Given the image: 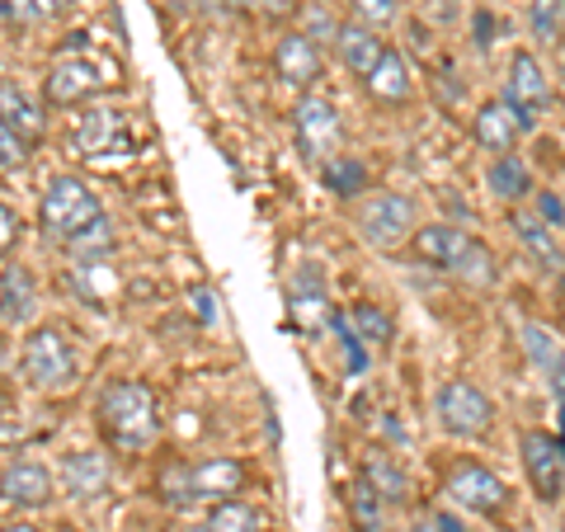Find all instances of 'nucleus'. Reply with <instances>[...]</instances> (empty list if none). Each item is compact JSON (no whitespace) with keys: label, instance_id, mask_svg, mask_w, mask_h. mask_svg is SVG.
I'll return each mask as SVG.
<instances>
[{"label":"nucleus","instance_id":"f3484780","mask_svg":"<svg viewBox=\"0 0 565 532\" xmlns=\"http://www.w3.org/2000/svg\"><path fill=\"white\" fill-rule=\"evenodd\" d=\"M334 52H340V62L353 71V76H373L377 62H382V39L367 24H340V39H334Z\"/></svg>","mask_w":565,"mask_h":532},{"label":"nucleus","instance_id":"ea45409f","mask_svg":"<svg viewBox=\"0 0 565 532\" xmlns=\"http://www.w3.org/2000/svg\"><path fill=\"white\" fill-rule=\"evenodd\" d=\"M434 523H438V532H467L462 523L452 519V513H434Z\"/></svg>","mask_w":565,"mask_h":532},{"label":"nucleus","instance_id":"c9c22d12","mask_svg":"<svg viewBox=\"0 0 565 532\" xmlns=\"http://www.w3.org/2000/svg\"><path fill=\"white\" fill-rule=\"evenodd\" d=\"M307 39H311V43H316V39H330V43H334V39H340V24H334L326 10H307Z\"/></svg>","mask_w":565,"mask_h":532},{"label":"nucleus","instance_id":"0eeeda50","mask_svg":"<svg viewBox=\"0 0 565 532\" xmlns=\"http://www.w3.org/2000/svg\"><path fill=\"white\" fill-rule=\"evenodd\" d=\"M170 486L180 490L174 500H232V494L245 486V471H241V462H232V457H207L199 467L166 476V490Z\"/></svg>","mask_w":565,"mask_h":532},{"label":"nucleus","instance_id":"2eb2a0df","mask_svg":"<svg viewBox=\"0 0 565 532\" xmlns=\"http://www.w3.org/2000/svg\"><path fill=\"white\" fill-rule=\"evenodd\" d=\"M274 66H278V76L288 85L307 91V85L321 76V47H316L307 33H282L278 47H274Z\"/></svg>","mask_w":565,"mask_h":532},{"label":"nucleus","instance_id":"aec40b11","mask_svg":"<svg viewBox=\"0 0 565 532\" xmlns=\"http://www.w3.org/2000/svg\"><path fill=\"white\" fill-rule=\"evenodd\" d=\"M39 311V288H33L29 269H10L6 283H0V321L6 326H20Z\"/></svg>","mask_w":565,"mask_h":532},{"label":"nucleus","instance_id":"e433bc0d","mask_svg":"<svg viewBox=\"0 0 565 532\" xmlns=\"http://www.w3.org/2000/svg\"><path fill=\"white\" fill-rule=\"evenodd\" d=\"M537 212H542V222H552V226L565 222V208H561L556 193H542V199H537Z\"/></svg>","mask_w":565,"mask_h":532},{"label":"nucleus","instance_id":"412c9836","mask_svg":"<svg viewBox=\"0 0 565 532\" xmlns=\"http://www.w3.org/2000/svg\"><path fill=\"white\" fill-rule=\"evenodd\" d=\"M514 232H519V241L533 251V259L542 264V269H556V274H565V251H561V241L552 236V226L546 222H537V217H514Z\"/></svg>","mask_w":565,"mask_h":532},{"label":"nucleus","instance_id":"58836bf2","mask_svg":"<svg viewBox=\"0 0 565 532\" xmlns=\"http://www.w3.org/2000/svg\"><path fill=\"white\" fill-rule=\"evenodd\" d=\"M429 10L438 14V20H452V14H457V0H429Z\"/></svg>","mask_w":565,"mask_h":532},{"label":"nucleus","instance_id":"37998d69","mask_svg":"<svg viewBox=\"0 0 565 532\" xmlns=\"http://www.w3.org/2000/svg\"><path fill=\"white\" fill-rule=\"evenodd\" d=\"M203 6H207V10H222V6H226V0H203Z\"/></svg>","mask_w":565,"mask_h":532},{"label":"nucleus","instance_id":"cd10ccee","mask_svg":"<svg viewBox=\"0 0 565 532\" xmlns=\"http://www.w3.org/2000/svg\"><path fill=\"white\" fill-rule=\"evenodd\" d=\"M533 33L542 43H561L565 39V0H537L533 6Z\"/></svg>","mask_w":565,"mask_h":532},{"label":"nucleus","instance_id":"c03bdc74","mask_svg":"<svg viewBox=\"0 0 565 532\" xmlns=\"http://www.w3.org/2000/svg\"><path fill=\"white\" fill-rule=\"evenodd\" d=\"M226 6H259V0H226Z\"/></svg>","mask_w":565,"mask_h":532},{"label":"nucleus","instance_id":"20e7f679","mask_svg":"<svg viewBox=\"0 0 565 532\" xmlns=\"http://www.w3.org/2000/svg\"><path fill=\"white\" fill-rule=\"evenodd\" d=\"M359 232L377 251H396L415 232V203L405 193H367L359 203Z\"/></svg>","mask_w":565,"mask_h":532},{"label":"nucleus","instance_id":"f704fd0d","mask_svg":"<svg viewBox=\"0 0 565 532\" xmlns=\"http://www.w3.org/2000/svg\"><path fill=\"white\" fill-rule=\"evenodd\" d=\"M189 301H193V316H199L203 326H217V316H222V311H217V292L193 288V292H189Z\"/></svg>","mask_w":565,"mask_h":532},{"label":"nucleus","instance_id":"b1692460","mask_svg":"<svg viewBox=\"0 0 565 532\" xmlns=\"http://www.w3.org/2000/svg\"><path fill=\"white\" fill-rule=\"evenodd\" d=\"M321 180L330 193H340V199H359L363 184H367V170H363L359 156H330L321 166Z\"/></svg>","mask_w":565,"mask_h":532},{"label":"nucleus","instance_id":"9d476101","mask_svg":"<svg viewBox=\"0 0 565 532\" xmlns=\"http://www.w3.org/2000/svg\"><path fill=\"white\" fill-rule=\"evenodd\" d=\"M519 453H523V471H527V481H533L537 490V500H561V486H565V443H556L552 434H542V429H527L523 443H519Z\"/></svg>","mask_w":565,"mask_h":532},{"label":"nucleus","instance_id":"72a5a7b5","mask_svg":"<svg viewBox=\"0 0 565 532\" xmlns=\"http://www.w3.org/2000/svg\"><path fill=\"white\" fill-rule=\"evenodd\" d=\"M6 6H10L14 20H52L66 0H6Z\"/></svg>","mask_w":565,"mask_h":532},{"label":"nucleus","instance_id":"423d86ee","mask_svg":"<svg viewBox=\"0 0 565 532\" xmlns=\"http://www.w3.org/2000/svg\"><path fill=\"white\" fill-rule=\"evenodd\" d=\"M504 104L514 109V118H519L523 132H533L537 118L546 114V104H552V81H546V71L537 66L533 52H514V62H509Z\"/></svg>","mask_w":565,"mask_h":532},{"label":"nucleus","instance_id":"c756f323","mask_svg":"<svg viewBox=\"0 0 565 532\" xmlns=\"http://www.w3.org/2000/svg\"><path fill=\"white\" fill-rule=\"evenodd\" d=\"M523 340H527V353H533L537 368L552 372V368L561 363V349H556V334H552V330H542L537 321H527V326H523Z\"/></svg>","mask_w":565,"mask_h":532},{"label":"nucleus","instance_id":"4c0bfd02","mask_svg":"<svg viewBox=\"0 0 565 532\" xmlns=\"http://www.w3.org/2000/svg\"><path fill=\"white\" fill-rule=\"evenodd\" d=\"M552 392H556V401H561V411H565V353H561V363L552 368Z\"/></svg>","mask_w":565,"mask_h":532},{"label":"nucleus","instance_id":"79ce46f5","mask_svg":"<svg viewBox=\"0 0 565 532\" xmlns=\"http://www.w3.org/2000/svg\"><path fill=\"white\" fill-rule=\"evenodd\" d=\"M405 532H438V523H415V528H405Z\"/></svg>","mask_w":565,"mask_h":532},{"label":"nucleus","instance_id":"bb28decb","mask_svg":"<svg viewBox=\"0 0 565 532\" xmlns=\"http://www.w3.org/2000/svg\"><path fill=\"white\" fill-rule=\"evenodd\" d=\"M212 532H259V513L245 500H217V509L207 513Z\"/></svg>","mask_w":565,"mask_h":532},{"label":"nucleus","instance_id":"f257e3e1","mask_svg":"<svg viewBox=\"0 0 565 532\" xmlns=\"http://www.w3.org/2000/svg\"><path fill=\"white\" fill-rule=\"evenodd\" d=\"M415 251H419V259L457 274L462 283H476V288H490V283L500 278L494 255L486 251V245L476 236H467V232H457V226H448V222H434V226H424V232H415Z\"/></svg>","mask_w":565,"mask_h":532},{"label":"nucleus","instance_id":"9b49d317","mask_svg":"<svg viewBox=\"0 0 565 532\" xmlns=\"http://www.w3.org/2000/svg\"><path fill=\"white\" fill-rule=\"evenodd\" d=\"M448 494L462 509H471V513H500L504 500H509V490H504L500 476H494L490 467H481V462H471V457L448 471Z\"/></svg>","mask_w":565,"mask_h":532},{"label":"nucleus","instance_id":"4468645a","mask_svg":"<svg viewBox=\"0 0 565 532\" xmlns=\"http://www.w3.org/2000/svg\"><path fill=\"white\" fill-rule=\"evenodd\" d=\"M99 91V66L90 57H62L47 71V99L66 109V104H81Z\"/></svg>","mask_w":565,"mask_h":532},{"label":"nucleus","instance_id":"a18cd8bd","mask_svg":"<svg viewBox=\"0 0 565 532\" xmlns=\"http://www.w3.org/2000/svg\"><path fill=\"white\" fill-rule=\"evenodd\" d=\"M184 532H212V528H207V523H203V528H184Z\"/></svg>","mask_w":565,"mask_h":532},{"label":"nucleus","instance_id":"6e6552de","mask_svg":"<svg viewBox=\"0 0 565 532\" xmlns=\"http://www.w3.org/2000/svg\"><path fill=\"white\" fill-rule=\"evenodd\" d=\"M438 419H444L448 434L476 438V434L490 429L494 405L476 382H444V392H438Z\"/></svg>","mask_w":565,"mask_h":532},{"label":"nucleus","instance_id":"49530a36","mask_svg":"<svg viewBox=\"0 0 565 532\" xmlns=\"http://www.w3.org/2000/svg\"><path fill=\"white\" fill-rule=\"evenodd\" d=\"M561 91H565V62H561Z\"/></svg>","mask_w":565,"mask_h":532},{"label":"nucleus","instance_id":"a19ab883","mask_svg":"<svg viewBox=\"0 0 565 532\" xmlns=\"http://www.w3.org/2000/svg\"><path fill=\"white\" fill-rule=\"evenodd\" d=\"M0 532H43V528H33V523H6Z\"/></svg>","mask_w":565,"mask_h":532},{"label":"nucleus","instance_id":"5701e85b","mask_svg":"<svg viewBox=\"0 0 565 532\" xmlns=\"http://www.w3.org/2000/svg\"><path fill=\"white\" fill-rule=\"evenodd\" d=\"M363 481L382 494V504H401L405 494H411V481H405V471L396 467V457H386V453H367Z\"/></svg>","mask_w":565,"mask_h":532},{"label":"nucleus","instance_id":"7ed1b4c3","mask_svg":"<svg viewBox=\"0 0 565 532\" xmlns=\"http://www.w3.org/2000/svg\"><path fill=\"white\" fill-rule=\"evenodd\" d=\"M99 419L118 448H147L156 438V405L141 382H114L99 396Z\"/></svg>","mask_w":565,"mask_h":532},{"label":"nucleus","instance_id":"7c9ffc66","mask_svg":"<svg viewBox=\"0 0 565 532\" xmlns=\"http://www.w3.org/2000/svg\"><path fill=\"white\" fill-rule=\"evenodd\" d=\"M353 523H359L363 532H382V494L367 481L353 490Z\"/></svg>","mask_w":565,"mask_h":532},{"label":"nucleus","instance_id":"1a4fd4ad","mask_svg":"<svg viewBox=\"0 0 565 532\" xmlns=\"http://www.w3.org/2000/svg\"><path fill=\"white\" fill-rule=\"evenodd\" d=\"M292 128H297V147H302L307 161H330L334 147H340V114H334V104L321 99V95H307L297 104L292 114Z\"/></svg>","mask_w":565,"mask_h":532},{"label":"nucleus","instance_id":"a878e982","mask_svg":"<svg viewBox=\"0 0 565 532\" xmlns=\"http://www.w3.org/2000/svg\"><path fill=\"white\" fill-rule=\"evenodd\" d=\"M490 189L500 193L504 203H519V199H527V189H533V180H527V166L519 161L514 151L500 156V161L490 166Z\"/></svg>","mask_w":565,"mask_h":532},{"label":"nucleus","instance_id":"f03ea898","mask_svg":"<svg viewBox=\"0 0 565 532\" xmlns=\"http://www.w3.org/2000/svg\"><path fill=\"white\" fill-rule=\"evenodd\" d=\"M39 222L47 236L57 241H81L85 232H95L104 222V208L95 199V189L76 180V174H57L47 189H43V203H39Z\"/></svg>","mask_w":565,"mask_h":532},{"label":"nucleus","instance_id":"473e14b6","mask_svg":"<svg viewBox=\"0 0 565 532\" xmlns=\"http://www.w3.org/2000/svg\"><path fill=\"white\" fill-rule=\"evenodd\" d=\"M353 10H359V20L367 29H382V24H396V0H353Z\"/></svg>","mask_w":565,"mask_h":532},{"label":"nucleus","instance_id":"2f4dec72","mask_svg":"<svg viewBox=\"0 0 565 532\" xmlns=\"http://www.w3.org/2000/svg\"><path fill=\"white\" fill-rule=\"evenodd\" d=\"M29 141L20 128H10V123H0V170H20L29 161Z\"/></svg>","mask_w":565,"mask_h":532},{"label":"nucleus","instance_id":"393cba45","mask_svg":"<svg viewBox=\"0 0 565 532\" xmlns=\"http://www.w3.org/2000/svg\"><path fill=\"white\" fill-rule=\"evenodd\" d=\"M349 330L359 334L363 344H373V349H382V344H392V334H396V326H392V316H386L382 307H373V301H359V307L349 311Z\"/></svg>","mask_w":565,"mask_h":532},{"label":"nucleus","instance_id":"a211bd4d","mask_svg":"<svg viewBox=\"0 0 565 532\" xmlns=\"http://www.w3.org/2000/svg\"><path fill=\"white\" fill-rule=\"evenodd\" d=\"M62 486L76 494V500H99L109 490V462L99 453H71L62 462Z\"/></svg>","mask_w":565,"mask_h":532},{"label":"nucleus","instance_id":"39448f33","mask_svg":"<svg viewBox=\"0 0 565 532\" xmlns=\"http://www.w3.org/2000/svg\"><path fill=\"white\" fill-rule=\"evenodd\" d=\"M24 377L43 392H62V386L76 382V353H71L62 330H33L24 344Z\"/></svg>","mask_w":565,"mask_h":532},{"label":"nucleus","instance_id":"c85d7f7f","mask_svg":"<svg viewBox=\"0 0 565 532\" xmlns=\"http://www.w3.org/2000/svg\"><path fill=\"white\" fill-rule=\"evenodd\" d=\"M292 321L302 330H316V326H330L334 316L326 307V292H297L292 297Z\"/></svg>","mask_w":565,"mask_h":532},{"label":"nucleus","instance_id":"f8f14e48","mask_svg":"<svg viewBox=\"0 0 565 532\" xmlns=\"http://www.w3.org/2000/svg\"><path fill=\"white\" fill-rule=\"evenodd\" d=\"M76 147L85 156H118L122 147H128V118H122L118 109H85L76 118Z\"/></svg>","mask_w":565,"mask_h":532},{"label":"nucleus","instance_id":"4be33fe9","mask_svg":"<svg viewBox=\"0 0 565 532\" xmlns=\"http://www.w3.org/2000/svg\"><path fill=\"white\" fill-rule=\"evenodd\" d=\"M0 123L20 128L24 137H39L43 132V109L33 104L14 81H0Z\"/></svg>","mask_w":565,"mask_h":532},{"label":"nucleus","instance_id":"6ab92c4d","mask_svg":"<svg viewBox=\"0 0 565 532\" xmlns=\"http://www.w3.org/2000/svg\"><path fill=\"white\" fill-rule=\"evenodd\" d=\"M367 91H373V99H382V104H405L411 99V66H405V57L396 47H386L382 52V62H377V71L367 76Z\"/></svg>","mask_w":565,"mask_h":532},{"label":"nucleus","instance_id":"ddd939ff","mask_svg":"<svg viewBox=\"0 0 565 532\" xmlns=\"http://www.w3.org/2000/svg\"><path fill=\"white\" fill-rule=\"evenodd\" d=\"M0 494L20 509H43L52 500V471L43 462H29V457H14L0 476Z\"/></svg>","mask_w":565,"mask_h":532},{"label":"nucleus","instance_id":"dca6fc26","mask_svg":"<svg viewBox=\"0 0 565 532\" xmlns=\"http://www.w3.org/2000/svg\"><path fill=\"white\" fill-rule=\"evenodd\" d=\"M471 132H476V141H481L486 151H500V156H509L514 151V141H519V118H514V109H509L504 99H490V104H481V114H476V123H471Z\"/></svg>","mask_w":565,"mask_h":532}]
</instances>
